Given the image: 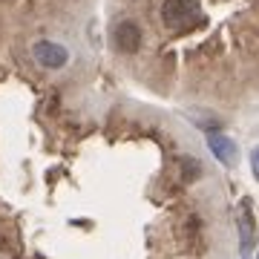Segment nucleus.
<instances>
[{
    "mask_svg": "<svg viewBox=\"0 0 259 259\" xmlns=\"http://www.w3.org/2000/svg\"><path fill=\"white\" fill-rule=\"evenodd\" d=\"M161 20L173 35H185L190 29H196L202 23V12L196 0H164L161 6Z\"/></svg>",
    "mask_w": 259,
    "mask_h": 259,
    "instance_id": "f257e3e1",
    "label": "nucleus"
},
{
    "mask_svg": "<svg viewBox=\"0 0 259 259\" xmlns=\"http://www.w3.org/2000/svg\"><path fill=\"white\" fill-rule=\"evenodd\" d=\"M112 40H115V49L124 52V55H136L141 49V29L139 23H133V20H121L115 32H112Z\"/></svg>",
    "mask_w": 259,
    "mask_h": 259,
    "instance_id": "f03ea898",
    "label": "nucleus"
},
{
    "mask_svg": "<svg viewBox=\"0 0 259 259\" xmlns=\"http://www.w3.org/2000/svg\"><path fill=\"white\" fill-rule=\"evenodd\" d=\"M250 164H253V176H256V182H259V147L253 150V156H250Z\"/></svg>",
    "mask_w": 259,
    "mask_h": 259,
    "instance_id": "0eeeda50",
    "label": "nucleus"
},
{
    "mask_svg": "<svg viewBox=\"0 0 259 259\" xmlns=\"http://www.w3.org/2000/svg\"><path fill=\"white\" fill-rule=\"evenodd\" d=\"M210 150H213V156L219 158L222 164H233L236 161V144H233L231 139H225V136H210Z\"/></svg>",
    "mask_w": 259,
    "mask_h": 259,
    "instance_id": "39448f33",
    "label": "nucleus"
},
{
    "mask_svg": "<svg viewBox=\"0 0 259 259\" xmlns=\"http://www.w3.org/2000/svg\"><path fill=\"white\" fill-rule=\"evenodd\" d=\"M236 222H239V242H242V253H248L253 245V219L248 213V202H242L239 213H236Z\"/></svg>",
    "mask_w": 259,
    "mask_h": 259,
    "instance_id": "20e7f679",
    "label": "nucleus"
},
{
    "mask_svg": "<svg viewBox=\"0 0 259 259\" xmlns=\"http://www.w3.org/2000/svg\"><path fill=\"white\" fill-rule=\"evenodd\" d=\"M32 55H35L37 64L47 66V69H61L69 61V52L61 44H52V40H37L35 49H32Z\"/></svg>",
    "mask_w": 259,
    "mask_h": 259,
    "instance_id": "7ed1b4c3",
    "label": "nucleus"
},
{
    "mask_svg": "<svg viewBox=\"0 0 259 259\" xmlns=\"http://www.w3.org/2000/svg\"><path fill=\"white\" fill-rule=\"evenodd\" d=\"M182 167H185V179L199 176V161H196V158H182Z\"/></svg>",
    "mask_w": 259,
    "mask_h": 259,
    "instance_id": "423d86ee",
    "label": "nucleus"
}]
</instances>
